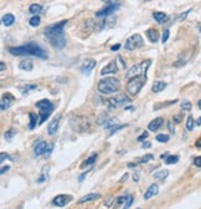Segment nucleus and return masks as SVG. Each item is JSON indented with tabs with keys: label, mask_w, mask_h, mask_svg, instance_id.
<instances>
[{
	"label": "nucleus",
	"mask_w": 201,
	"mask_h": 209,
	"mask_svg": "<svg viewBox=\"0 0 201 209\" xmlns=\"http://www.w3.org/2000/svg\"><path fill=\"white\" fill-rule=\"evenodd\" d=\"M145 82H147V79H145V77H134V79H131L129 82L127 84V91H128V93L132 95V96H135V95H138Z\"/></svg>",
	"instance_id": "423d86ee"
},
{
	"label": "nucleus",
	"mask_w": 201,
	"mask_h": 209,
	"mask_svg": "<svg viewBox=\"0 0 201 209\" xmlns=\"http://www.w3.org/2000/svg\"><path fill=\"white\" fill-rule=\"evenodd\" d=\"M191 102H189V101H184V102H182L181 103V108L182 110H186V111H190L191 110Z\"/></svg>",
	"instance_id": "ea45409f"
},
{
	"label": "nucleus",
	"mask_w": 201,
	"mask_h": 209,
	"mask_svg": "<svg viewBox=\"0 0 201 209\" xmlns=\"http://www.w3.org/2000/svg\"><path fill=\"white\" fill-rule=\"evenodd\" d=\"M168 174H169L168 170L163 169V170H158V172H155V173L153 174V177H154L155 179H158V181H161V179H165V178L168 177Z\"/></svg>",
	"instance_id": "cd10ccee"
},
{
	"label": "nucleus",
	"mask_w": 201,
	"mask_h": 209,
	"mask_svg": "<svg viewBox=\"0 0 201 209\" xmlns=\"http://www.w3.org/2000/svg\"><path fill=\"white\" fill-rule=\"evenodd\" d=\"M190 11H191V10H188V11H185V13H182V14H181V15L178 17V20H184V19H185V17L189 15V13H190Z\"/></svg>",
	"instance_id": "c03bdc74"
},
{
	"label": "nucleus",
	"mask_w": 201,
	"mask_h": 209,
	"mask_svg": "<svg viewBox=\"0 0 201 209\" xmlns=\"http://www.w3.org/2000/svg\"><path fill=\"white\" fill-rule=\"evenodd\" d=\"M152 61L150 60H145L138 65H134L131 67V70L127 72V77L129 79H134V77H145L147 79V71L150 66Z\"/></svg>",
	"instance_id": "39448f33"
},
{
	"label": "nucleus",
	"mask_w": 201,
	"mask_h": 209,
	"mask_svg": "<svg viewBox=\"0 0 201 209\" xmlns=\"http://www.w3.org/2000/svg\"><path fill=\"white\" fill-rule=\"evenodd\" d=\"M13 96L11 95H3L2 97V102H0V108H2V111H5L10 107V103L13 101Z\"/></svg>",
	"instance_id": "6ab92c4d"
},
{
	"label": "nucleus",
	"mask_w": 201,
	"mask_h": 209,
	"mask_svg": "<svg viewBox=\"0 0 201 209\" xmlns=\"http://www.w3.org/2000/svg\"><path fill=\"white\" fill-rule=\"evenodd\" d=\"M29 11H30L31 14H34V16H35V15H39V14L42 11V6H41L40 4H32V5H30Z\"/></svg>",
	"instance_id": "c85d7f7f"
},
{
	"label": "nucleus",
	"mask_w": 201,
	"mask_h": 209,
	"mask_svg": "<svg viewBox=\"0 0 201 209\" xmlns=\"http://www.w3.org/2000/svg\"><path fill=\"white\" fill-rule=\"evenodd\" d=\"M70 125L72 129H75L77 132H84L89 127V122L84 117H72L70 120Z\"/></svg>",
	"instance_id": "6e6552de"
},
{
	"label": "nucleus",
	"mask_w": 201,
	"mask_h": 209,
	"mask_svg": "<svg viewBox=\"0 0 201 209\" xmlns=\"http://www.w3.org/2000/svg\"><path fill=\"white\" fill-rule=\"evenodd\" d=\"M71 200H72V197L71 196H68V194H60V196H56V197L52 199V203L55 205H57V207H65Z\"/></svg>",
	"instance_id": "ddd939ff"
},
{
	"label": "nucleus",
	"mask_w": 201,
	"mask_h": 209,
	"mask_svg": "<svg viewBox=\"0 0 201 209\" xmlns=\"http://www.w3.org/2000/svg\"><path fill=\"white\" fill-rule=\"evenodd\" d=\"M124 127H127V125H117V126H114V127L111 129V136H112V135H114L116 132H118L119 129L124 128Z\"/></svg>",
	"instance_id": "e433bc0d"
},
{
	"label": "nucleus",
	"mask_w": 201,
	"mask_h": 209,
	"mask_svg": "<svg viewBox=\"0 0 201 209\" xmlns=\"http://www.w3.org/2000/svg\"><path fill=\"white\" fill-rule=\"evenodd\" d=\"M153 17L155 19V21L159 23V24H163V23H165L168 20V15L165 13H163V11H155L153 14Z\"/></svg>",
	"instance_id": "aec40b11"
},
{
	"label": "nucleus",
	"mask_w": 201,
	"mask_h": 209,
	"mask_svg": "<svg viewBox=\"0 0 201 209\" xmlns=\"http://www.w3.org/2000/svg\"><path fill=\"white\" fill-rule=\"evenodd\" d=\"M142 45H143V37L139 34H135V35H132V36L128 37L124 47L127 50H129V51H133V50H135L137 47H139Z\"/></svg>",
	"instance_id": "9d476101"
},
{
	"label": "nucleus",
	"mask_w": 201,
	"mask_h": 209,
	"mask_svg": "<svg viewBox=\"0 0 201 209\" xmlns=\"http://www.w3.org/2000/svg\"><path fill=\"white\" fill-rule=\"evenodd\" d=\"M97 88L101 93H104V95L116 93L120 88V81L117 77H107L98 82Z\"/></svg>",
	"instance_id": "7ed1b4c3"
},
{
	"label": "nucleus",
	"mask_w": 201,
	"mask_h": 209,
	"mask_svg": "<svg viewBox=\"0 0 201 209\" xmlns=\"http://www.w3.org/2000/svg\"><path fill=\"white\" fill-rule=\"evenodd\" d=\"M133 179H134V181H138V179H139V173H135L134 177H133Z\"/></svg>",
	"instance_id": "4d7b16f0"
},
{
	"label": "nucleus",
	"mask_w": 201,
	"mask_h": 209,
	"mask_svg": "<svg viewBox=\"0 0 201 209\" xmlns=\"http://www.w3.org/2000/svg\"><path fill=\"white\" fill-rule=\"evenodd\" d=\"M97 198H99V194L98 193H89V194H86L84 197H82L78 200V204H83V203H87V202H92V200H95Z\"/></svg>",
	"instance_id": "4be33fe9"
},
{
	"label": "nucleus",
	"mask_w": 201,
	"mask_h": 209,
	"mask_svg": "<svg viewBox=\"0 0 201 209\" xmlns=\"http://www.w3.org/2000/svg\"><path fill=\"white\" fill-rule=\"evenodd\" d=\"M87 173H88V170H87V172H86V173H82V174H81V177L78 178V181H80V182H82V181L84 179V177H86V174H87Z\"/></svg>",
	"instance_id": "8fccbe9b"
},
{
	"label": "nucleus",
	"mask_w": 201,
	"mask_h": 209,
	"mask_svg": "<svg viewBox=\"0 0 201 209\" xmlns=\"http://www.w3.org/2000/svg\"><path fill=\"white\" fill-rule=\"evenodd\" d=\"M127 199H128V196H122V197H119V198L116 200V203H117V204H122V203H125Z\"/></svg>",
	"instance_id": "a19ab883"
},
{
	"label": "nucleus",
	"mask_w": 201,
	"mask_h": 209,
	"mask_svg": "<svg viewBox=\"0 0 201 209\" xmlns=\"http://www.w3.org/2000/svg\"><path fill=\"white\" fill-rule=\"evenodd\" d=\"M2 21L5 26H11L14 23H15V16L13 14H5L2 19Z\"/></svg>",
	"instance_id": "b1692460"
},
{
	"label": "nucleus",
	"mask_w": 201,
	"mask_h": 209,
	"mask_svg": "<svg viewBox=\"0 0 201 209\" xmlns=\"http://www.w3.org/2000/svg\"><path fill=\"white\" fill-rule=\"evenodd\" d=\"M40 21H41V19H40V16L39 15H35V16H32L30 20H29V24L31 25V26H39L40 25Z\"/></svg>",
	"instance_id": "7c9ffc66"
},
{
	"label": "nucleus",
	"mask_w": 201,
	"mask_h": 209,
	"mask_svg": "<svg viewBox=\"0 0 201 209\" xmlns=\"http://www.w3.org/2000/svg\"><path fill=\"white\" fill-rule=\"evenodd\" d=\"M194 164H195L196 167H200V168H201V156H200V157H196V158L194 159Z\"/></svg>",
	"instance_id": "37998d69"
},
{
	"label": "nucleus",
	"mask_w": 201,
	"mask_h": 209,
	"mask_svg": "<svg viewBox=\"0 0 201 209\" xmlns=\"http://www.w3.org/2000/svg\"><path fill=\"white\" fill-rule=\"evenodd\" d=\"M35 106H36V108H38L39 112H40V115H39L40 116V125H42L50 117V115H51V113L53 112V110H55L53 103L51 101L46 100V99L38 101Z\"/></svg>",
	"instance_id": "20e7f679"
},
{
	"label": "nucleus",
	"mask_w": 201,
	"mask_h": 209,
	"mask_svg": "<svg viewBox=\"0 0 201 209\" xmlns=\"http://www.w3.org/2000/svg\"><path fill=\"white\" fill-rule=\"evenodd\" d=\"M95 66H96V61L93 59H86L81 65V72L83 75H89L91 71L95 69Z\"/></svg>",
	"instance_id": "4468645a"
},
{
	"label": "nucleus",
	"mask_w": 201,
	"mask_h": 209,
	"mask_svg": "<svg viewBox=\"0 0 201 209\" xmlns=\"http://www.w3.org/2000/svg\"><path fill=\"white\" fill-rule=\"evenodd\" d=\"M29 117H30V123H29V128H30V129H34L38 125H40V121L38 120V118H39V115H35V113H30Z\"/></svg>",
	"instance_id": "393cba45"
},
{
	"label": "nucleus",
	"mask_w": 201,
	"mask_h": 209,
	"mask_svg": "<svg viewBox=\"0 0 201 209\" xmlns=\"http://www.w3.org/2000/svg\"><path fill=\"white\" fill-rule=\"evenodd\" d=\"M195 146H196V147H199V148H201V137H200V138H199V140L196 141Z\"/></svg>",
	"instance_id": "603ef678"
},
{
	"label": "nucleus",
	"mask_w": 201,
	"mask_h": 209,
	"mask_svg": "<svg viewBox=\"0 0 201 209\" xmlns=\"http://www.w3.org/2000/svg\"><path fill=\"white\" fill-rule=\"evenodd\" d=\"M168 127L170 128V131H171V132H174V128H173V126H171V123H170V122H168Z\"/></svg>",
	"instance_id": "bf43d9fd"
},
{
	"label": "nucleus",
	"mask_w": 201,
	"mask_h": 209,
	"mask_svg": "<svg viewBox=\"0 0 201 209\" xmlns=\"http://www.w3.org/2000/svg\"><path fill=\"white\" fill-rule=\"evenodd\" d=\"M118 9H119V3L108 2L103 9H101V10H98V11L96 13V17H102V19L109 17V16H111V15H112L116 10H118Z\"/></svg>",
	"instance_id": "0eeeda50"
},
{
	"label": "nucleus",
	"mask_w": 201,
	"mask_h": 209,
	"mask_svg": "<svg viewBox=\"0 0 201 209\" xmlns=\"http://www.w3.org/2000/svg\"><path fill=\"white\" fill-rule=\"evenodd\" d=\"M132 203H133V197H132V196H128V199H127V202L124 203L123 209H129V207L132 205Z\"/></svg>",
	"instance_id": "4c0bfd02"
},
{
	"label": "nucleus",
	"mask_w": 201,
	"mask_h": 209,
	"mask_svg": "<svg viewBox=\"0 0 201 209\" xmlns=\"http://www.w3.org/2000/svg\"><path fill=\"white\" fill-rule=\"evenodd\" d=\"M169 35H170V31H169V29H165V30H164V32H163V36H161V43H163V44H165V43L168 41V39H169Z\"/></svg>",
	"instance_id": "f704fd0d"
},
{
	"label": "nucleus",
	"mask_w": 201,
	"mask_h": 209,
	"mask_svg": "<svg viewBox=\"0 0 201 209\" xmlns=\"http://www.w3.org/2000/svg\"><path fill=\"white\" fill-rule=\"evenodd\" d=\"M19 69L20 70H24V71H31L34 69V64L30 60H23L19 64Z\"/></svg>",
	"instance_id": "a878e982"
},
{
	"label": "nucleus",
	"mask_w": 201,
	"mask_h": 209,
	"mask_svg": "<svg viewBox=\"0 0 201 209\" xmlns=\"http://www.w3.org/2000/svg\"><path fill=\"white\" fill-rule=\"evenodd\" d=\"M5 158H10V159H11V157H10L9 155H6V153H4V152H3V153H2V157H0V161H2V163L4 162Z\"/></svg>",
	"instance_id": "49530a36"
},
{
	"label": "nucleus",
	"mask_w": 201,
	"mask_h": 209,
	"mask_svg": "<svg viewBox=\"0 0 201 209\" xmlns=\"http://www.w3.org/2000/svg\"><path fill=\"white\" fill-rule=\"evenodd\" d=\"M119 47H120V44H117V45H113V46L111 47V50H112V51H117V50H119Z\"/></svg>",
	"instance_id": "09e8293b"
},
{
	"label": "nucleus",
	"mask_w": 201,
	"mask_h": 209,
	"mask_svg": "<svg viewBox=\"0 0 201 209\" xmlns=\"http://www.w3.org/2000/svg\"><path fill=\"white\" fill-rule=\"evenodd\" d=\"M45 172H46V168H44V173H42V174H41V176H42V177H40V178H39V179H38V182H44V181H45V179H47V178H48V177H47V176H45Z\"/></svg>",
	"instance_id": "a18cd8bd"
},
{
	"label": "nucleus",
	"mask_w": 201,
	"mask_h": 209,
	"mask_svg": "<svg viewBox=\"0 0 201 209\" xmlns=\"http://www.w3.org/2000/svg\"><path fill=\"white\" fill-rule=\"evenodd\" d=\"M137 166V163H128V167H131V168H134Z\"/></svg>",
	"instance_id": "13d9d810"
},
{
	"label": "nucleus",
	"mask_w": 201,
	"mask_h": 209,
	"mask_svg": "<svg viewBox=\"0 0 201 209\" xmlns=\"http://www.w3.org/2000/svg\"><path fill=\"white\" fill-rule=\"evenodd\" d=\"M132 100L129 97H127L125 95H117V96H112L108 99V103L114 108H119L122 106H124L125 103H129Z\"/></svg>",
	"instance_id": "9b49d317"
},
{
	"label": "nucleus",
	"mask_w": 201,
	"mask_h": 209,
	"mask_svg": "<svg viewBox=\"0 0 201 209\" xmlns=\"http://www.w3.org/2000/svg\"><path fill=\"white\" fill-rule=\"evenodd\" d=\"M147 36H148V39H149V41H152V43H156L158 40H159V32H158V30H155V29H149V30H147Z\"/></svg>",
	"instance_id": "412c9836"
},
{
	"label": "nucleus",
	"mask_w": 201,
	"mask_h": 209,
	"mask_svg": "<svg viewBox=\"0 0 201 209\" xmlns=\"http://www.w3.org/2000/svg\"><path fill=\"white\" fill-rule=\"evenodd\" d=\"M0 66H2V67H0V70H2V72L5 70V64L4 62H2V64H0Z\"/></svg>",
	"instance_id": "6e6d98bb"
},
{
	"label": "nucleus",
	"mask_w": 201,
	"mask_h": 209,
	"mask_svg": "<svg viewBox=\"0 0 201 209\" xmlns=\"http://www.w3.org/2000/svg\"><path fill=\"white\" fill-rule=\"evenodd\" d=\"M36 88H38V85L36 84H29V85H24L23 87H20V92L23 95H27L29 92H31V91H34Z\"/></svg>",
	"instance_id": "bb28decb"
},
{
	"label": "nucleus",
	"mask_w": 201,
	"mask_h": 209,
	"mask_svg": "<svg viewBox=\"0 0 201 209\" xmlns=\"http://www.w3.org/2000/svg\"><path fill=\"white\" fill-rule=\"evenodd\" d=\"M116 19L113 16H109V17H104L102 21H99L98 24H96V30L97 31H101L103 29H107V28H112L114 24H116Z\"/></svg>",
	"instance_id": "f8f14e48"
},
{
	"label": "nucleus",
	"mask_w": 201,
	"mask_h": 209,
	"mask_svg": "<svg viewBox=\"0 0 201 209\" xmlns=\"http://www.w3.org/2000/svg\"><path fill=\"white\" fill-rule=\"evenodd\" d=\"M96 159H97V153H95V155H92L89 158H87L82 164H81V167L82 168H84V167H87V166H91V164H93L95 162H96Z\"/></svg>",
	"instance_id": "c756f323"
},
{
	"label": "nucleus",
	"mask_w": 201,
	"mask_h": 209,
	"mask_svg": "<svg viewBox=\"0 0 201 209\" xmlns=\"http://www.w3.org/2000/svg\"><path fill=\"white\" fill-rule=\"evenodd\" d=\"M165 87H167V84L164 82V81H155L153 84L152 91L155 92V93H158V92H161L163 90H165Z\"/></svg>",
	"instance_id": "5701e85b"
},
{
	"label": "nucleus",
	"mask_w": 201,
	"mask_h": 209,
	"mask_svg": "<svg viewBox=\"0 0 201 209\" xmlns=\"http://www.w3.org/2000/svg\"><path fill=\"white\" fill-rule=\"evenodd\" d=\"M181 121V116H176V117H174V122L175 123H179Z\"/></svg>",
	"instance_id": "3c124183"
},
{
	"label": "nucleus",
	"mask_w": 201,
	"mask_h": 209,
	"mask_svg": "<svg viewBox=\"0 0 201 209\" xmlns=\"http://www.w3.org/2000/svg\"><path fill=\"white\" fill-rule=\"evenodd\" d=\"M52 148H53L52 144L47 143L46 141H40V142L36 143L35 147H34V155H35V157H39L41 155L48 156L52 152Z\"/></svg>",
	"instance_id": "1a4fd4ad"
},
{
	"label": "nucleus",
	"mask_w": 201,
	"mask_h": 209,
	"mask_svg": "<svg viewBox=\"0 0 201 209\" xmlns=\"http://www.w3.org/2000/svg\"><path fill=\"white\" fill-rule=\"evenodd\" d=\"M196 125H197V126H200V125H201V118H199V121L196 122Z\"/></svg>",
	"instance_id": "052dcab7"
},
{
	"label": "nucleus",
	"mask_w": 201,
	"mask_h": 209,
	"mask_svg": "<svg viewBox=\"0 0 201 209\" xmlns=\"http://www.w3.org/2000/svg\"><path fill=\"white\" fill-rule=\"evenodd\" d=\"M148 136H149V135H148V132H147V131H144L143 133H142V136H140V137H138V141H139V142H142V141H144V140H147V138H148Z\"/></svg>",
	"instance_id": "79ce46f5"
},
{
	"label": "nucleus",
	"mask_w": 201,
	"mask_h": 209,
	"mask_svg": "<svg viewBox=\"0 0 201 209\" xmlns=\"http://www.w3.org/2000/svg\"><path fill=\"white\" fill-rule=\"evenodd\" d=\"M169 138H170V137H169L168 135H163V133H161V135H158V136L155 137V140H156L158 142H161V143L168 142V141H169Z\"/></svg>",
	"instance_id": "72a5a7b5"
},
{
	"label": "nucleus",
	"mask_w": 201,
	"mask_h": 209,
	"mask_svg": "<svg viewBox=\"0 0 201 209\" xmlns=\"http://www.w3.org/2000/svg\"><path fill=\"white\" fill-rule=\"evenodd\" d=\"M194 126H195L194 118H192V116H189L188 117V121H186V129L188 131H192L194 129Z\"/></svg>",
	"instance_id": "2f4dec72"
},
{
	"label": "nucleus",
	"mask_w": 201,
	"mask_h": 209,
	"mask_svg": "<svg viewBox=\"0 0 201 209\" xmlns=\"http://www.w3.org/2000/svg\"><path fill=\"white\" fill-rule=\"evenodd\" d=\"M60 121H61V116H57V117H55L50 122V125L47 127V132H48L50 136H55V135H56V132L59 129V126H60Z\"/></svg>",
	"instance_id": "dca6fc26"
},
{
	"label": "nucleus",
	"mask_w": 201,
	"mask_h": 209,
	"mask_svg": "<svg viewBox=\"0 0 201 209\" xmlns=\"http://www.w3.org/2000/svg\"><path fill=\"white\" fill-rule=\"evenodd\" d=\"M158 192H159V187H158V184H150V187L147 189V192L144 193V199L145 200H148V199H150V198H153L154 196H156L158 194Z\"/></svg>",
	"instance_id": "f3484780"
},
{
	"label": "nucleus",
	"mask_w": 201,
	"mask_h": 209,
	"mask_svg": "<svg viewBox=\"0 0 201 209\" xmlns=\"http://www.w3.org/2000/svg\"><path fill=\"white\" fill-rule=\"evenodd\" d=\"M9 52L15 56H32V58H38L42 60H46L48 58L47 51L36 43H27L21 46L9 47Z\"/></svg>",
	"instance_id": "f03ea898"
},
{
	"label": "nucleus",
	"mask_w": 201,
	"mask_h": 209,
	"mask_svg": "<svg viewBox=\"0 0 201 209\" xmlns=\"http://www.w3.org/2000/svg\"><path fill=\"white\" fill-rule=\"evenodd\" d=\"M128 176H129V174H123V177H122V179H120V182H123V181H127L128 179Z\"/></svg>",
	"instance_id": "5fc2aeb1"
},
{
	"label": "nucleus",
	"mask_w": 201,
	"mask_h": 209,
	"mask_svg": "<svg viewBox=\"0 0 201 209\" xmlns=\"http://www.w3.org/2000/svg\"><path fill=\"white\" fill-rule=\"evenodd\" d=\"M118 72V67H117V61L116 60H112L107 66H104L102 70H101V75L104 76V75H109V73H117Z\"/></svg>",
	"instance_id": "2eb2a0df"
},
{
	"label": "nucleus",
	"mask_w": 201,
	"mask_h": 209,
	"mask_svg": "<svg viewBox=\"0 0 201 209\" xmlns=\"http://www.w3.org/2000/svg\"><path fill=\"white\" fill-rule=\"evenodd\" d=\"M152 159H153V156H152V155H147L145 157H143V158L138 159V161H137V163H147V162H149V161H152Z\"/></svg>",
	"instance_id": "c9c22d12"
},
{
	"label": "nucleus",
	"mask_w": 201,
	"mask_h": 209,
	"mask_svg": "<svg viewBox=\"0 0 201 209\" xmlns=\"http://www.w3.org/2000/svg\"><path fill=\"white\" fill-rule=\"evenodd\" d=\"M67 24V20H62L57 24H52L45 29V36L48 40V43L57 50H62L66 46V36H65V25Z\"/></svg>",
	"instance_id": "f257e3e1"
},
{
	"label": "nucleus",
	"mask_w": 201,
	"mask_h": 209,
	"mask_svg": "<svg viewBox=\"0 0 201 209\" xmlns=\"http://www.w3.org/2000/svg\"><path fill=\"white\" fill-rule=\"evenodd\" d=\"M179 161V157L178 156H168L167 158H165V163L167 164H174V163H176Z\"/></svg>",
	"instance_id": "473e14b6"
},
{
	"label": "nucleus",
	"mask_w": 201,
	"mask_h": 209,
	"mask_svg": "<svg viewBox=\"0 0 201 209\" xmlns=\"http://www.w3.org/2000/svg\"><path fill=\"white\" fill-rule=\"evenodd\" d=\"M197 106H199V108H200V110H201V100H200V101H199V102H197Z\"/></svg>",
	"instance_id": "680f3d73"
},
{
	"label": "nucleus",
	"mask_w": 201,
	"mask_h": 209,
	"mask_svg": "<svg viewBox=\"0 0 201 209\" xmlns=\"http://www.w3.org/2000/svg\"><path fill=\"white\" fill-rule=\"evenodd\" d=\"M163 125H164V120H163L161 117H156V118H154V120L148 125V129L155 132V131H158Z\"/></svg>",
	"instance_id": "a211bd4d"
},
{
	"label": "nucleus",
	"mask_w": 201,
	"mask_h": 209,
	"mask_svg": "<svg viewBox=\"0 0 201 209\" xmlns=\"http://www.w3.org/2000/svg\"><path fill=\"white\" fill-rule=\"evenodd\" d=\"M9 169H10V166H6V167H3V168H2V170H0V174H2V176H3V174H4L5 172H8V170H9Z\"/></svg>",
	"instance_id": "de8ad7c7"
},
{
	"label": "nucleus",
	"mask_w": 201,
	"mask_h": 209,
	"mask_svg": "<svg viewBox=\"0 0 201 209\" xmlns=\"http://www.w3.org/2000/svg\"><path fill=\"white\" fill-rule=\"evenodd\" d=\"M152 147V144L149 143V142H145L144 144H143V148H150Z\"/></svg>",
	"instance_id": "864d4df0"
},
{
	"label": "nucleus",
	"mask_w": 201,
	"mask_h": 209,
	"mask_svg": "<svg viewBox=\"0 0 201 209\" xmlns=\"http://www.w3.org/2000/svg\"><path fill=\"white\" fill-rule=\"evenodd\" d=\"M14 135H15V131H14V129H9L8 132H5V138H6L8 141H11L13 137H14Z\"/></svg>",
	"instance_id": "58836bf2"
}]
</instances>
